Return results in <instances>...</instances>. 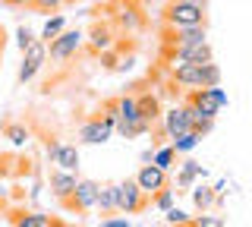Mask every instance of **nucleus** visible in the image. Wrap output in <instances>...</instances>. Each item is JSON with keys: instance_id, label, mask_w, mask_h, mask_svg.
<instances>
[{"instance_id": "a211bd4d", "label": "nucleus", "mask_w": 252, "mask_h": 227, "mask_svg": "<svg viewBox=\"0 0 252 227\" xmlns=\"http://www.w3.org/2000/svg\"><path fill=\"white\" fill-rule=\"evenodd\" d=\"M51 224V218L41 215V211H19V215H13V227H47Z\"/></svg>"}, {"instance_id": "b1692460", "label": "nucleus", "mask_w": 252, "mask_h": 227, "mask_svg": "<svg viewBox=\"0 0 252 227\" xmlns=\"http://www.w3.org/2000/svg\"><path fill=\"white\" fill-rule=\"evenodd\" d=\"M173 161H177V152H173V145H167V148H158L155 152V167H161V170H170L173 167Z\"/></svg>"}, {"instance_id": "bb28decb", "label": "nucleus", "mask_w": 252, "mask_h": 227, "mask_svg": "<svg viewBox=\"0 0 252 227\" xmlns=\"http://www.w3.org/2000/svg\"><path fill=\"white\" fill-rule=\"evenodd\" d=\"M32 41H35V32H32L29 26H19V29H16V44H19V51H26Z\"/></svg>"}, {"instance_id": "6e6552de", "label": "nucleus", "mask_w": 252, "mask_h": 227, "mask_svg": "<svg viewBox=\"0 0 252 227\" xmlns=\"http://www.w3.org/2000/svg\"><path fill=\"white\" fill-rule=\"evenodd\" d=\"M44 155H47V161L57 164L60 170H73V174L79 170V148L69 145V142H47Z\"/></svg>"}, {"instance_id": "0eeeda50", "label": "nucleus", "mask_w": 252, "mask_h": 227, "mask_svg": "<svg viewBox=\"0 0 252 227\" xmlns=\"http://www.w3.org/2000/svg\"><path fill=\"white\" fill-rule=\"evenodd\" d=\"M98 190L101 186L94 183V180H76V190H73V195H69L63 205L73 208V211H92L94 202H98Z\"/></svg>"}, {"instance_id": "7c9ffc66", "label": "nucleus", "mask_w": 252, "mask_h": 227, "mask_svg": "<svg viewBox=\"0 0 252 227\" xmlns=\"http://www.w3.org/2000/svg\"><path fill=\"white\" fill-rule=\"evenodd\" d=\"M0 3H6V6H32V0H0Z\"/></svg>"}, {"instance_id": "7ed1b4c3", "label": "nucleus", "mask_w": 252, "mask_h": 227, "mask_svg": "<svg viewBox=\"0 0 252 227\" xmlns=\"http://www.w3.org/2000/svg\"><path fill=\"white\" fill-rule=\"evenodd\" d=\"M152 205V195H148L136 180H123L117 183V211L120 215H136V211Z\"/></svg>"}, {"instance_id": "473e14b6", "label": "nucleus", "mask_w": 252, "mask_h": 227, "mask_svg": "<svg viewBox=\"0 0 252 227\" xmlns=\"http://www.w3.org/2000/svg\"><path fill=\"white\" fill-rule=\"evenodd\" d=\"M63 3H79V0H63Z\"/></svg>"}, {"instance_id": "4468645a", "label": "nucleus", "mask_w": 252, "mask_h": 227, "mask_svg": "<svg viewBox=\"0 0 252 227\" xmlns=\"http://www.w3.org/2000/svg\"><path fill=\"white\" fill-rule=\"evenodd\" d=\"M173 82L183 89H199V66L195 64H173Z\"/></svg>"}, {"instance_id": "f3484780", "label": "nucleus", "mask_w": 252, "mask_h": 227, "mask_svg": "<svg viewBox=\"0 0 252 227\" xmlns=\"http://www.w3.org/2000/svg\"><path fill=\"white\" fill-rule=\"evenodd\" d=\"M136 101H139V117H142V120H148V123L161 120V107H158L155 95H139Z\"/></svg>"}, {"instance_id": "39448f33", "label": "nucleus", "mask_w": 252, "mask_h": 227, "mask_svg": "<svg viewBox=\"0 0 252 227\" xmlns=\"http://www.w3.org/2000/svg\"><path fill=\"white\" fill-rule=\"evenodd\" d=\"M44 60H47V44L44 41H32L26 51H22V64H19V85H26L32 82L38 73H41V66H44Z\"/></svg>"}, {"instance_id": "2f4dec72", "label": "nucleus", "mask_w": 252, "mask_h": 227, "mask_svg": "<svg viewBox=\"0 0 252 227\" xmlns=\"http://www.w3.org/2000/svg\"><path fill=\"white\" fill-rule=\"evenodd\" d=\"M170 227H192V224H189V221H180V224H170Z\"/></svg>"}, {"instance_id": "a878e982", "label": "nucleus", "mask_w": 252, "mask_h": 227, "mask_svg": "<svg viewBox=\"0 0 252 227\" xmlns=\"http://www.w3.org/2000/svg\"><path fill=\"white\" fill-rule=\"evenodd\" d=\"M60 6H63V0H32L29 10H35V13H57Z\"/></svg>"}, {"instance_id": "cd10ccee", "label": "nucleus", "mask_w": 252, "mask_h": 227, "mask_svg": "<svg viewBox=\"0 0 252 227\" xmlns=\"http://www.w3.org/2000/svg\"><path fill=\"white\" fill-rule=\"evenodd\" d=\"M183 174H189V177H202V180H205V167H202V164H195V161H183Z\"/></svg>"}, {"instance_id": "423d86ee", "label": "nucleus", "mask_w": 252, "mask_h": 227, "mask_svg": "<svg viewBox=\"0 0 252 227\" xmlns=\"http://www.w3.org/2000/svg\"><path fill=\"white\" fill-rule=\"evenodd\" d=\"M164 54L173 57V64H195V66L215 60V51H211L208 41H202V44H177V48H167Z\"/></svg>"}, {"instance_id": "ddd939ff", "label": "nucleus", "mask_w": 252, "mask_h": 227, "mask_svg": "<svg viewBox=\"0 0 252 227\" xmlns=\"http://www.w3.org/2000/svg\"><path fill=\"white\" fill-rule=\"evenodd\" d=\"M110 44H114V32H110V26H107V22H94L92 32H89V48H92V54L110 51Z\"/></svg>"}, {"instance_id": "9b49d317", "label": "nucleus", "mask_w": 252, "mask_h": 227, "mask_svg": "<svg viewBox=\"0 0 252 227\" xmlns=\"http://www.w3.org/2000/svg\"><path fill=\"white\" fill-rule=\"evenodd\" d=\"M136 183H139L148 195H155L158 190H164V186H167V170L155 167V164H142V170L136 174Z\"/></svg>"}, {"instance_id": "9d476101", "label": "nucleus", "mask_w": 252, "mask_h": 227, "mask_svg": "<svg viewBox=\"0 0 252 227\" xmlns=\"http://www.w3.org/2000/svg\"><path fill=\"white\" fill-rule=\"evenodd\" d=\"M161 120H164V132H167V139H177V136H183V132L192 130V120H189V114L183 111V107H170V111H164Z\"/></svg>"}, {"instance_id": "1a4fd4ad", "label": "nucleus", "mask_w": 252, "mask_h": 227, "mask_svg": "<svg viewBox=\"0 0 252 227\" xmlns=\"http://www.w3.org/2000/svg\"><path fill=\"white\" fill-rule=\"evenodd\" d=\"M202 41H208V26H183V29L167 26V38H164L167 48H177V44H202Z\"/></svg>"}, {"instance_id": "5701e85b", "label": "nucleus", "mask_w": 252, "mask_h": 227, "mask_svg": "<svg viewBox=\"0 0 252 227\" xmlns=\"http://www.w3.org/2000/svg\"><path fill=\"white\" fill-rule=\"evenodd\" d=\"M3 136L10 139L13 145H26L29 142V130L22 127V123H6V127H3Z\"/></svg>"}, {"instance_id": "6ab92c4d", "label": "nucleus", "mask_w": 252, "mask_h": 227, "mask_svg": "<svg viewBox=\"0 0 252 227\" xmlns=\"http://www.w3.org/2000/svg\"><path fill=\"white\" fill-rule=\"evenodd\" d=\"M211 85H220V66L215 60L199 66V89H211Z\"/></svg>"}, {"instance_id": "f03ea898", "label": "nucleus", "mask_w": 252, "mask_h": 227, "mask_svg": "<svg viewBox=\"0 0 252 227\" xmlns=\"http://www.w3.org/2000/svg\"><path fill=\"white\" fill-rule=\"evenodd\" d=\"M186 104H192L202 120H215L220 107H227V92L218 89V85H211V89H189Z\"/></svg>"}, {"instance_id": "dca6fc26", "label": "nucleus", "mask_w": 252, "mask_h": 227, "mask_svg": "<svg viewBox=\"0 0 252 227\" xmlns=\"http://www.w3.org/2000/svg\"><path fill=\"white\" fill-rule=\"evenodd\" d=\"M218 199H220V195L211 190V186H195V190H192V202H195V208H199V211L215 208V205H218Z\"/></svg>"}, {"instance_id": "aec40b11", "label": "nucleus", "mask_w": 252, "mask_h": 227, "mask_svg": "<svg viewBox=\"0 0 252 227\" xmlns=\"http://www.w3.org/2000/svg\"><path fill=\"white\" fill-rule=\"evenodd\" d=\"M63 29H66V19H63L60 13H57V16H51V19L44 22V29H41V35H38V41H44V44H47V41H54V38H57Z\"/></svg>"}, {"instance_id": "4be33fe9", "label": "nucleus", "mask_w": 252, "mask_h": 227, "mask_svg": "<svg viewBox=\"0 0 252 227\" xmlns=\"http://www.w3.org/2000/svg\"><path fill=\"white\" fill-rule=\"evenodd\" d=\"M199 132H195V130H189V132H183V136H177V139H173V152H192V148L195 145H199Z\"/></svg>"}, {"instance_id": "412c9836", "label": "nucleus", "mask_w": 252, "mask_h": 227, "mask_svg": "<svg viewBox=\"0 0 252 227\" xmlns=\"http://www.w3.org/2000/svg\"><path fill=\"white\" fill-rule=\"evenodd\" d=\"M189 224L192 227H224V215H215V211H202V215H195V218H189Z\"/></svg>"}, {"instance_id": "c756f323", "label": "nucleus", "mask_w": 252, "mask_h": 227, "mask_svg": "<svg viewBox=\"0 0 252 227\" xmlns=\"http://www.w3.org/2000/svg\"><path fill=\"white\" fill-rule=\"evenodd\" d=\"M98 227H129V218H104Z\"/></svg>"}, {"instance_id": "c85d7f7f", "label": "nucleus", "mask_w": 252, "mask_h": 227, "mask_svg": "<svg viewBox=\"0 0 252 227\" xmlns=\"http://www.w3.org/2000/svg\"><path fill=\"white\" fill-rule=\"evenodd\" d=\"M180 221H189L186 211H180V208H167V224H180Z\"/></svg>"}, {"instance_id": "f257e3e1", "label": "nucleus", "mask_w": 252, "mask_h": 227, "mask_svg": "<svg viewBox=\"0 0 252 227\" xmlns=\"http://www.w3.org/2000/svg\"><path fill=\"white\" fill-rule=\"evenodd\" d=\"M114 130H117V104L110 101L101 117H92V120H85L82 127H79V142L101 145V142H107V139H110V132H114Z\"/></svg>"}, {"instance_id": "f8f14e48", "label": "nucleus", "mask_w": 252, "mask_h": 227, "mask_svg": "<svg viewBox=\"0 0 252 227\" xmlns=\"http://www.w3.org/2000/svg\"><path fill=\"white\" fill-rule=\"evenodd\" d=\"M76 174H73V170H51V193L54 195H57V199L60 202H66L69 199V195H73V190H76Z\"/></svg>"}, {"instance_id": "2eb2a0df", "label": "nucleus", "mask_w": 252, "mask_h": 227, "mask_svg": "<svg viewBox=\"0 0 252 227\" xmlns=\"http://www.w3.org/2000/svg\"><path fill=\"white\" fill-rule=\"evenodd\" d=\"M94 208H98L101 215H114V211H117V183L101 186V190H98V202H94Z\"/></svg>"}, {"instance_id": "393cba45", "label": "nucleus", "mask_w": 252, "mask_h": 227, "mask_svg": "<svg viewBox=\"0 0 252 227\" xmlns=\"http://www.w3.org/2000/svg\"><path fill=\"white\" fill-rule=\"evenodd\" d=\"M152 202L161 211H167V208H173V190H167V186H164V190H158L155 195H152Z\"/></svg>"}, {"instance_id": "20e7f679", "label": "nucleus", "mask_w": 252, "mask_h": 227, "mask_svg": "<svg viewBox=\"0 0 252 227\" xmlns=\"http://www.w3.org/2000/svg\"><path fill=\"white\" fill-rule=\"evenodd\" d=\"M82 41H85V35L79 32V29H63L54 41H47V57L57 60V64H63V60L76 57L79 48H82Z\"/></svg>"}]
</instances>
